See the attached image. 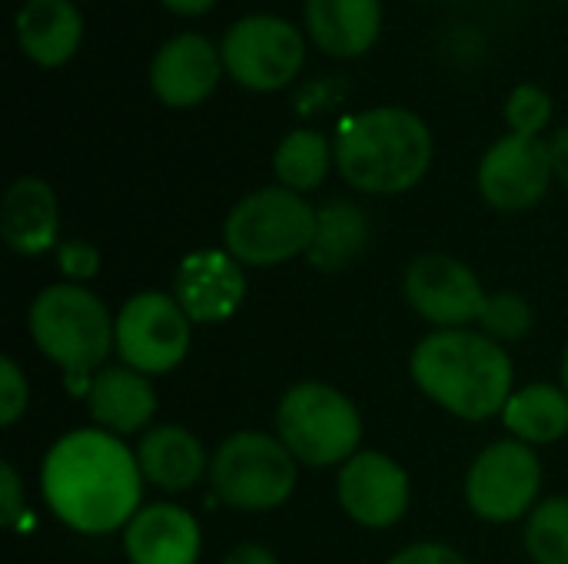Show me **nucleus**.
Returning <instances> with one entry per match:
<instances>
[{
    "label": "nucleus",
    "instance_id": "5",
    "mask_svg": "<svg viewBox=\"0 0 568 564\" xmlns=\"http://www.w3.org/2000/svg\"><path fill=\"white\" fill-rule=\"evenodd\" d=\"M313 233L316 206L280 183L246 193L223 219L226 253L243 266H280L306 256Z\"/></svg>",
    "mask_w": 568,
    "mask_h": 564
},
{
    "label": "nucleus",
    "instance_id": "34",
    "mask_svg": "<svg viewBox=\"0 0 568 564\" xmlns=\"http://www.w3.org/2000/svg\"><path fill=\"white\" fill-rule=\"evenodd\" d=\"M156 3L176 17H206L213 7H220V0H156Z\"/></svg>",
    "mask_w": 568,
    "mask_h": 564
},
{
    "label": "nucleus",
    "instance_id": "33",
    "mask_svg": "<svg viewBox=\"0 0 568 564\" xmlns=\"http://www.w3.org/2000/svg\"><path fill=\"white\" fill-rule=\"evenodd\" d=\"M223 564H280L276 562V555L270 552V548H263V545H236L226 558H223Z\"/></svg>",
    "mask_w": 568,
    "mask_h": 564
},
{
    "label": "nucleus",
    "instance_id": "11",
    "mask_svg": "<svg viewBox=\"0 0 568 564\" xmlns=\"http://www.w3.org/2000/svg\"><path fill=\"white\" fill-rule=\"evenodd\" d=\"M552 180L556 173L546 136L506 133L483 153L476 170L479 196L499 213L532 209L536 203H542Z\"/></svg>",
    "mask_w": 568,
    "mask_h": 564
},
{
    "label": "nucleus",
    "instance_id": "28",
    "mask_svg": "<svg viewBox=\"0 0 568 564\" xmlns=\"http://www.w3.org/2000/svg\"><path fill=\"white\" fill-rule=\"evenodd\" d=\"M57 266L67 276V283L83 286L100 273V249L90 239H67L57 246Z\"/></svg>",
    "mask_w": 568,
    "mask_h": 564
},
{
    "label": "nucleus",
    "instance_id": "12",
    "mask_svg": "<svg viewBox=\"0 0 568 564\" xmlns=\"http://www.w3.org/2000/svg\"><path fill=\"white\" fill-rule=\"evenodd\" d=\"M226 76L220 40L200 30H180L166 37L146 66L150 93L166 110H193L206 103Z\"/></svg>",
    "mask_w": 568,
    "mask_h": 564
},
{
    "label": "nucleus",
    "instance_id": "27",
    "mask_svg": "<svg viewBox=\"0 0 568 564\" xmlns=\"http://www.w3.org/2000/svg\"><path fill=\"white\" fill-rule=\"evenodd\" d=\"M552 113H556L552 93L539 83L513 86L503 103L506 126H509V133H519V136H542L552 123Z\"/></svg>",
    "mask_w": 568,
    "mask_h": 564
},
{
    "label": "nucleus",
    "instance_id": "18",
    "mask_svg": "<svg viewBox=\"0 0 568 564\" xmlns=\"http://www.w3.org/2000/svg\"><path fill=\"white\" fill-rule=\"evenodd\" d=\"M200 525L196 519L173 505H143L123 529V552L130 564H196L200 562Z\"/></svg>",
    "mask_w": 568,
    "mask_h": 564
},
{
    "label": "nucleus",
    "instance_id": "9",
    "mask_svg": "<svg viewBox=\"0 0 568 564\" xmlns=\"http://www.w3.org/2000/svg\"><path fill=\"white\" fill-rule=\"evenodd\" d=\"M193 339V322L176 302L160 289H143L130 296L113 322V349L123 366L143 376H166L173 372Z\"/></svg>",
    "mask_w": 568,
    "mask_h": 564
},
{
    "label": "nucleus",
    "instance_id": "26",
    "mask_svg": "<svg viewBox=\"0 0 568 564\" xmlns=\"http://www.w3.org/2000/svg\"><path fill=\"white\" fill-rule=\"evenodd\" d=\"M532 326H536V312L526 302V296H519V293H493L479 316V329L489 339H496L499 346L526 339L532 332Z\"/></svg>",
    "mask_w": 568,
    "mask_h": 564
},
{
    "label": "nucleus",
    "instance_id": "2",
    "mask_svg": "<svg viewBox=\"0 0 568 564\" xmlns=\"http://www.w3.org/2000/svg\"><path fill=\"white\" fill-rule=\"evenodd\" d=\"M333 143L339 176L369 196L409 193L426 180L436 153L429 123L416 110L396 103L346 116Z\"/></svg>",
    "mask_w": 568,
    "mask_h": 564
},
{
    "label": "nucleus",
    "instance_id": "31",
    "mask_svg": "<svg viewBox=\"0 0 568 564\" xmlns=\"http://www.w3.org/2000/svg\"><path fill=\"white\" fill-rule=\"evenodd\" d=\"M386 564H469L459 552H453L449 545H436V542H423V545H409L403 552H396Z\"/></svg>",
    "mask_w": 568,
    "mask_h": 564
},
{
    "label": "nucleus",
    "instance_id": "25",
    "mask_svg": "<svg viewBox=\"0 0 568 564\" xmlns=\"http://www.w3.org/2000/svg\"><path fill=\"white\" fill-rule=\"evenodd\" d=\"M526 552L536 564H568V495L546 499L526 522Z\"/></svg>",
    "mask_w": 568,
    "mask_h": 564
},
{
    "label": "nucleus",
    "instance_id": "6",
    "mask_svg": "<svg viewBox=\"0 0 568 564\" xmlns=\"http://www.w3.org/2000/svg\"><path fill=\"white\" fill-rule=\"evenodd\" d=\"M276 439L313 469L346 465L363 442V419L349 396L326 382H300L276 406Z\"/></svg>",
    "mask_w": 568,
    "mask_h": 564
},
{
    "label": "nucleus",
    "instance_id": "23",
    "mask_svg": "<svg viewBox=\"0 0 568 564\" xmlns=\"http://www.w3.org/2000/svg\"><path fill=\"white\" fill-rule=\"evenodd\" d=\"M503 422L526 445H552L568 435V392L549 382L526 386L506 402Z\"/></svg>",
    "mask_w": 568,
    "mask_h": 564
},
{
    "label": "nucleus",
    "instance_id": "4",
    "mask_svg": "<svg viewBox=\"0 0 568 564\" xmlns=\"http://www.w3.org/2000/svg\"><path fill=\"white\" fill-rule=\"evenodd\" d=\"M113 316L100 296L77 283L47 286L27 316V329L43 359L70 379H93L113 352Z\"/></svg>",
    "mask_w": 568,
    "mask_h": 564
},
{
    "label": "nucleus",
    "instance_id": "21",
    "mask_svg": "<svg viewBox=\"0 0 568 564\" xmlns=\"http://www.w3.org/2000/svg\"><path fill=\"white\" fill-rule=\"evenodd\" d=\"M136 462L143 482L160 492H190L203 475H210V455L203 442L183 425H153L136 445Z\"/></svg>",
    "mask_w": 568,
    "mask_h": 564
},
{
    "label": "nucleus",
    "instance_id": "30",
    "mask_svg": "<svg viewBox=\"0 0 568 564\" xmlns=\"http://www.w3.org/2000/svg\"><path fill=\"white\" fill-rule=\"evenodd\" d=\"M23 512H27V505H23V482H20L17 469L10 462H3L0 465V522L7 529H17Z\"/></svg>",
    "mask_w": 568,
    "mask_h": 564
},
{
    "label": "nucleus",
    "instance_id": "19",
    "mask_svg": "<svg viewBox=\"0 0 568 564\" xmlns=\"http://www.w3.org/2000/svg\"><path fill=\"white\" fill-rule=\"evenodd\" d=\"M0 236L17 256H43L57 249L60 203L43 176H17L0 203Z\"/></svg>",
    "mask_w": 568,
    "mask_h": 564
},
{
    "label": "nucleus",
    "instance_id": "3",
    "mask_svg": "<svg viewBox=\"0 0 568 564\" xmlns=\"http://www.w3.org/2000/svg\"><path fill=\"white\" fill-rule=\"evenodd\" d=\"M409 372L426 399L466 422L503 416L513 399V359L486 332L436 329L413 349Z\"/></svg>",
    "mask_w": 568,
    "mask_h": 564
},
{
    "label": "nucleus",
    "instance_id": "1",
    "mask_svg": "<svg viewBox=\"0 0 568 564\" xmlns=\"http://www.w3.org/2000/svg\"><path fill=\"white\" fill-rule=\"evenodd\" d=\"M47 509L80 535L123 532L140 512L143 472L136 452L103 429H77L57 439L40 465Z\"/></svg>",
    "mask_w": 568,
    "mask_h": 564
},
{
    "label": "nucleus",
    "instance_id": "7",
    "mask_svg": "<svg viewBox=\"0 0 568 564\" xmlns=\"http://www.w3.org/2000/svg\"><path fill=\"white\" fill-rule=\"evenodd\" d=\"M226 76L250 93H280L306 66V30L280 13H246L220 37Z\"/></svg>",
    "mask_w": 568,
    "mask_h": 564
},
{
    "label": "nucleus",
    "instance_id": "22",
    "mask_svg": "<svg viewBox=\"0 0 568 564\" xmlns=\"http://www.w3.org/2000/svg\"><path fill=\"white\" fill-rule=\"evenodd\" d=\"M366 239H369L366 209L353 199H329L316 209V233L306 263L316 273H339L366 249Z\"/></svg>",
    "mask_w": 568,
    "mask_h": 564
},
{
    "label": "nucleus",
    "instance_id": "16",
    "mask_svg": "<svg viewBox=\"0 0 568 564\" xmlns=\"http://www.w3.org/2000/svg\"><path fill=\"white\" fill-rule=\"evenodd\" d=\"M383 27V0H303L306 40L333 60H359L373 53Z\"/></svg>",
    "mask_w": 568,
    "mask_h": 564
},
{
    "label": "nucleus",
    "instance_id": "14",
    "mask_svg": "<svg viewBox=\"0 0 568 564\" xmlns=\"http://www.w3.org/2000/svg\"><path fill=\"white\" fill-rule=\"evenodd\" d=\"M339 509L363 529H389L409 509V475L383 452H356L336 479Z\"/></svg>",
    "mask_w": 568,
    "mask_h": 564
},
{
    "label": "nucleus",
    "instance_id": "29",
    "mask_svg": "<svg viewBox=\"0 0 568 564\" xmlns=\"http://www.w3.org/2000/svg\"><path fill=\"white\" fill-rule=\"evenodd\" d=\"M27 402H30L27 379H23L20 366L10 356H3L0 359V422L13 425L27 412Z\"/></svg>",
    "mask_w": 568,
    "mask_h": 564
},
{
    "label": "nucleus",
    "instance_id": "35",
    "mask_svg": "<svg viewBox=\"0 0 568 564\" xmlns=\"http://www.w3.org/2000/svg\"><path fill=\"white\" fill-rule=\"evenodd\" d=\"M562 389L568 392V349H566V356H562Z\"/></svg>",
    "mask_w": 568,
    "mask_h": 564
},
{
    "label": "nucleus",
    "instance_id": "15",
    "mask_svg": "<svg viewBox=\"0 0 568 564\" xmlns=\"http://www.w3.org/2000/svg\"><path fill=\"white\" fill-rule=\"evenodd\" d=\"M173 296L196 326L226 322L246 299L243 263L226 249H196L183 256L173 283Z\"/></svg>",
    "mask_w": 568,
    "mask_h": 564
},
{
    "label": "nucleus",
    "instance_id": "20",
    "mask_svg": "<svg viewBox=\"0 0 568 564\" xmlns=\"http://www.w3.org/2000/svg\"><path fill=\"white\" fill-rule=\"evenodd\" d=\"M87 409L93 422L110 435H133L153 429L156 392L150 376L130 366H103L87 386Z\"/></svg>",
    "mask_w": 568,
    "mask_h": 564
},
{
    "label": "nucleus",
    "instance_id": "32",
    "mask_svg": "<svg viewBox=\"0 0 568 564\" xmlns=\"http://www.w3.org/2000/svg\"><path fill=\"white\" fill-rule=\"evenodd\" d=\"M549 153H552V173L568 189V126H559L549 136Z\"/></svg>",
    "mask_w": 568,
    "mask_h": 564
},
{
    "label": "nucleus",
    "instance_id": "13",
    "mask_svg": "<svg viewBox=\"0 0 568 564\" xmlns=\"http://www.w3.org/2000/svg\"><path fill=\"white\" fill-rule=\"evenodd\" d=\"M403 296L413 312L433 322L436 329H466L469 322H479L483 306L489 299L479 276L446 253L416 256L406 266Z\"/></svg>",
    "mask_w": 568,
    "mask_h": 564
},
{
    "label": "nucleus",
    "instance_id": "8",
    "mask_svg": "<svg viewBox=\"0 0 568 564\" xmlns=\"http://www.w3.org/2000/svg\"><path fill=\"white\" fill-rule=\"evenodd\" d=\"M296 459L266 432H236L210 459L213 495L236 512H273L296 492Z\"/></svg>",
    "mask_w": 568,
    "mask_h": 564
},
{
    "label": "nucleus",
    "instance_id": "24",
    "mask_svg": "<svg viewBox=\"0 0 568 564\" xmlns=\"http://www.w3.org/2000/svg\"><path fill=\"white\" fill-rule=\"evenodd\" d=\"M329 170H336V143L316 126L290 130L273 150L276 183L300 196L320 189L326 183Z\"/></svg>",
    "mask_w": 568,
    "mask_h": 564
},
{
    "label": "nucleus",
    "instance_id": "17",
    "mask_svg": "<svg viewBox=\"0 0 568 564\" xmlns=\"http://www.w3.org/2000/svg\"><path fill=\"white\" fill-rule=\"evenodd\" d=\"M87 37L83 10L77 0H23L13 13L17 50L40 70L67 66Z\"/></svg>",
    "mask_w": 568,
    "mask_h": 564
},
{
    "label": "nucleus",
    "instance_id": "10",
    "mask_svg": "<svg viewBox=\"0 0 568 564\" xmlns=\"http://www.w3.org/2000/svg\"><path fill=\"white\" fill-rule=\"evenodd\" d=\"M542 489V462L532 445L509 439L489 445L466 475V502L473 515L493 525L532 515Z\"/></svg>",
    "mask_w": 568,
    "mask_h": 564
},
{
    "label": "nucleus",
    "instance_id": "36",
    "mask_svg": "<svg viewBox=\"0 0 568 564\" xmlns=\"http://www.w3.org/2000/svg\"><path fill=\"white\" fill-rule=\"evenodd\" d=\"M20 3H23V0H20Z\"/></svg>",
    "mask_w": 568,
    "mask_h": 564
}]
</instances>
